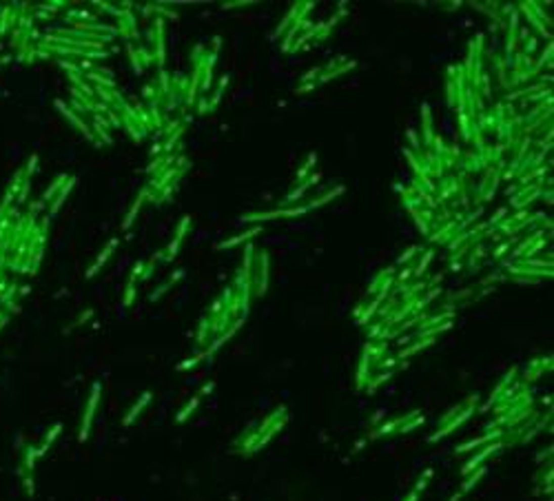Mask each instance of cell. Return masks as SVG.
Instances as JSON below:
<instances>
[{
	"mask_svg": "<svg viewBox=\"0 0 554 501\" xmlns=\"http://www.w3.org/2000/svg\"><path fill=\"white\" fill-rule=\"evenodd\" d=\"M477 401H479V399H477V395H472V397H468V399H465V408H463L461 412H459L457 417H452V419H450V422H448V424H443V426H441L439 430H437L435 435H430V441H437V439H441V437L450 435L452 430H457V428L461 426L463 422H468V419H470V415H472V412H475V406H477Z\"/></svg>",
	"mask_w": 554,
	"mask_h": 501,
	"instance_id": "cell-1",
	"label": "cell"
},
{
	"mask_svg": "<svg viewBox=\"0 0 554 501\" xmlns=\"http://www.w3.org/2000/svg\"><path fill=\"white\" fill-rule=\"evenodd\" d=\"M100 384H93L91 388V395H89V401H87V408H84V417H82V426H80V441H84L89 437V430H91V424H93V417H96V408H98V401H100Z\"/></svg>",
	"mask_w": 554,
	"mask_h": 501,
	"instance_id": "cell-2",
	"label": "cell"
},
{
	"mask_svg": "<svg viewBox=\"0 0 554 501\" xmlns=\"http://www.w3.org/2000/svg\"><path fill=\"white\" fill-rule=\"evenodd\" d=\"M501 448H503V441H501V439H499V441H492V444H486V446H483L479 452H477V455H472V457L468 459V464H465L463 468H461V475H463V477H468L470 473H475L477 468H481L483 462H486V459H488L490 455H494V452L501 450Z\"/></svg>",
	"mask_w": 554,
	"mask_h": 501,
	"instance_id": "cell-3",
	"label": "cell"
},
{
	"mask_svg": "<svg viewBox=\"0 0 554 501\" xmlns=\"http://www.w3.org/2000/svg\"><path fill=\"white\" fill-rule=\"evenodd\" d=\"M501 437H503V430H492V433H488V435H483V437H477V439H470V441H465V444H461L457 448V452H470V450H477V448H481V446H486V444H492V441H499Z\"/></svg>",
	"mask_w": 554,
	"mask_h": 501,
	"instance_id": "cell-4",
	"label": "cell"
},
{
	"mask_svg": "<svg viewBox=\"0 0 554 501\" xmlns=\"http://www.w3.org/2000/svg\"><path fill=\"white\" fill-rule=\"evenodd\" d=\"M417 415H419V412L415 410V412H410V415H406V417H397V419H390V422H383L381 426H379L375 433L370 435V439H377V437H383V435H390V433H397V428L401 426V424L408 422L410 417H417Z\"/></svg>",
	"mask_w": 554,
	"mask_h": 501,
	"instance_id": "cell-5",
	"label": "cell"
},
{
	"mask_svg": "<svg viewBox=\"0 0 554 501\" xmlns=\"http://www.w3.org/2000/svg\"><path fill=\"white\" fill-rule=\"evenodd\" d=\"M151 397H153V395H151V393H144L142 397H140V399L136 401V404H133V408H131L129 412H126V417L122 419V424H124V426H131V424H133V422H136V419L140 417V412L144 410V406H147L149 401H151Z\"/></svg>",
	"mask_w": 554,
	"mask_h": 501,
	"instance_id": "cell-6",
	"label": "cell"
},
{
	"mask_svg": "<svg viewBox=\"0 0 554 501\" xmlns=\"http://www.w3.org/2000/svg\"><path fill=\"white\" fill-rule=\"evenodd\" d=\"M315 182H319V173H311V176H308V178L304 180V182H302L300 186H297L295 191H290V193L286 195V200H284V204H293L295 200H300V197L304 195V191H306L311 184H315Z\"/></svg>",
	"mask_w": 554,
	"mask_h": 501,
	"instance_id": "cell-7",
	"label": "cell"
},
{
	"mask_svg": "<svg viewBox=\"0 0 554 501\" xmlns=\"http://www.w3.org/2000/svg\"><path fill=\"white\" fill-rule=\"evenodd\" d=\"M147 195H149V191H147V189H144L142 193L138 195V200L133 202L131 211L126 213V218H124V224H122V229H131V226H133V222H136V215L140 213V208H142V204H144V197H147Z\"/></svg>",
	"mask_w": 554,
	"mask_h": 501,
	"instance_id": "cell-8",
	"label": "cell"
},
{
	"mask_svg": "<svg viewBox=\"0 0 554 501\" xmlns=\"http://www.w3.org/2000/svg\"><path fill=\"white\" fill-rule=\"evenodd\" d=\"M486 473H488L486 466H481V468H477L475 473H470L468 477H465V481H463V486H461V490H459V494H461V497H463V494H468L472 488H475L477 483H479V479H481V477L486 475Z\"/></svg>",
	"mask_w": 554,
	"mask_h": 501,
	"instance_id": "cell-9",
	"label": "cell"
},
{
	"mask_svg": "<svg viewBox=\"0 0 554 501\" xmlns=\"http://www.w3.org/2000/svg\"><path fill=\"white\" fill-rule=\"evenodd\" d=\"M200 401H202L200 395H195V397H191L189 401H186V406H184V408L178 412L176 422H178V424H184L186 419H189V417H191V415H193V412L197 410V406H200Z\"/></svg>",
	"mask_w": 554,
	"mask_h": 501,
	"instance_id": "cell-10",
	"label": "cell"
},
{
	"mask_svg": "<svg viewBox=\"0 0 554 501\" xmlns=\"http://www.w3.org/2000/svg\"><path fill=\"white\" fill-rule=\"evenodd\" d=\"M260 231H262L260 226H255V229H250V231H246V233H240V235L231 237V240L220 242V246H218V248H231V246H235V244H240V242H246V240H250V237H253V235H258Z\"/></svg>",
	"mask_w": 554,
	"mask_h": 501,
	"instance_id": "cell-11",
	"label": "cell"
},
{
	"mask_svg": "<svg viewBox=\"0 0 554 501\" xmlns=\"http://www.w3.org/2000/svg\"><path fill=\"white\" fill-rule=\"evenodd\" d=\"M115 244H118V240H111V242L107 244V248H104V251H102V253H100V258H98V260H96V264H93V266H91V269H89V271H87V277H93V275H96V271H98V269H100V266L104 264V262H107V260H109V255H111V253H113V248H115Z\"/></svg>",
	"mask_w": 554,
	"mask_h": 501,
	"instance_id": "cell-12",
	"label": "cell"
},
{
	"mask_svg": "<svg viewBox=\"0 0 554 501\" xmlns=\"http://www.w3.org/2000/svg\"><path fill=\"white\" fill-rule=\"evenodd\" d=\"M433 342H435V337H425V340H421V342H415L412 346H408L399 353V359H406V357H410V355H415L417 351H421V348H428Z\"/></svg>",
	"mask_w": 554,
	"mask_h": 501,
	"instance_id": "cell-13",
	"label": "cell"
},
{
	"mask_svg": "<svg viewBox=\"0 0 554 501\" xmlns=\"http://www.w3.org/2000/svg\"><path fill=\"white\" fill-rule=\"evenodd\" d=\"M344 193V186H337L335 191H328V193H326L324 197H319V200H313L311 204H308V211H311V208H319V206H324V204H328L330 200H335L337 195H342Z\"/></svg>",
	"mask_w": 554,
	"mask_h": 501,
	"instance_id": "cell-14",
	"label": "cell"
},
{
	"mask_svg": "<svg viewBox=\"0 0 554 501\" xmlns=\"http://www.w3.org/2000/svg\"><path fill=\"white\" fill-rule=\"evenodd\" d=\"M421 111H423V133H425V142H433V120H430V107L428 104H421Z\"/></svg>",
	"mask_w": 554,
	"mask_h": 501,
	"instance_id": "cell-15",
	"label": "cell"
},
{
	"mask_svg": "<svg viewBox=\"0 0 554 501\" xmlns=\"http://www.w3.org/2000/svg\"><path fill=\"white\" fill-rule=\"evenodd\" d=\"M315 162H317V153H311L308 155V160L304 162V164H302V169L300 171H297V180H300V182H304V180L311 176V171H313V164Z\"/></svg>",
	"mask_w": 554,
	"mask_h": 501,
	"instance_id": "cell-16",
	"label": "cell"
},
{
	"mask_svg": "<svg viewBox=\"0 0 554 501\" xmlns=\"http://www.w3.org/2000/svg\"><path fill=\"white\" fill-rule=\"evenodd\" d=\"M433 258H435V253H433V251H425V253H423V260L417 264V269L412 271V275H415V277H421L423 273H425V269H428V264H430V262H433Z\"/></svg>",
	"mask_w": 554,
	"mask_h": 501,
	"instance_id": "cell-17",
	"label": "cell"
},
{
	"mask_svg": "<svg viewBox=\"0 0 554 501\" xmlns=\"http://www.w3.org/2000/svg\"><path fill=\"white\" fill-rule=\"evenodd\" d=\"M189 226H191V218H189V215H184V218H182V222L178 224V229H176V237H173V240L182 242V240H184V235H186V231H189Z\"/></svg>",
	"mask_w": 554,
	"mask_h": 501,
	"instance_id": "cell-18",
	"label": "cell"
},
{
	"mask_svg": "<svg viewBox=\"0 0 554 501\" xmlns=\"http://www.w3.org/2000/svg\"><path fill=\"white\" fill-rule=\"evenodd\" d=\"M204 357H206V353H202V355H197V357H191V359H184V362H182V364H180V366H178V370H189V368H195V366H197V364H200V362H202V359H204Z\"/></svg>",
	"mask_w": 554,
	"mask_h": 501,
	"instance_id": "cell-19",
	"label": "cell"
},
{
	"mask_svg": "<svg viewBox=\"0 0 554 501\" xmlns=\"http://www.w3.org/2000/svg\"><path fill=\"white\" fill-rule=\"evenodd\" d=\"M390 377H393V370H386V372H381V375H379V377H375V380L370 382V386H368V393H375V388L379 386V384L388 382Z\"/></svg>",
	"mask_w": 554,
	"mask_h": 501,
	"instance_id": "cell-20",
	"label": "cell"
},
{
	"mask_svg": "<svg viewBox=\"0 0 554 501\" xmlns=\"http://www.w3.org/2000/svg\"><path fill=\"white\" fill-rule=\"evenodd\" d=\"M417 251H421V246H410V248H408L404 255H399L397 264H406V262H410L412 258H415V253H417Z\"/></svg>",
	"mask_w": 554,
	"mask_h": 501,
	"instance_id": "cell-21",
	"label": "cell"
},
{
	"mask_svg": "<svg viewBox=\"0 0 554 501\" xmlns=\"http://www.w3.org/2000/svg\"><path fill=\"white\" fill-rule=\"evenodd\" d=\"M295 14H297V5H295V7H293V11H290V14L286 16V18H284V22H282V25H279V27H277V36H279V33H282V31H284V29H286L288 25H290V20H293V18H295Z\"/></svg>",
	"mask_w": 554,
	"mask_h": 501,
	"instance_id": "cell-22",
	"label": "cell"
},
{
	"mask_svg": "<svg viewBox=\"0 0 554 501\" xmlns=\"http://www.w3.org/2000/svg\"><path fill=\"white\" fill-rule=\"evenodd\" d=\"M133 295H136V284H129V286H126V297H124V304L126 306L133 302Z\"/></svg>",
	"mask_w": 554,
	"mask_h": 501,
	"instance_id": "cell-23",
	"label": "cell"
},
{
	"mask_svg": "<svg viewBox=\"0 0 554 501\" xmlns=\"http://www.w3.org/2000/svg\"><path fill=\"white\" fill-rule=\"evenodd\" d=\"M213 388H215V384H213V382L204 384L202 390H200V397H204V395H211V393H213Z\"/></svg>",
	"mask_w": 554,
	"mask_h": 501,
	"instance_id": "cell-24",
	"label": "cell"
},
{
	"mask_svg": "<svg viewBox=\"0 0 554 501\" xmlns=\"http://www.w3.org/2000/svg\"><path fill=\"white\" fill-rule=\"evenodd\" d=\"M160 85H162V91L168 93V75H166V71L160 73Z\"/></svg>",
	"mask_w": 554,
	"mask_h": 501,
	"instance_id": "cell-25",
	"label": "cell"
},
{
	"mask_svg": "<svg viewBox=\"0 0 554 501\" xmlns=\"http://www.w3.org/2000/svg\"><path fill=\"white\" fill-rule=\"evenodd\" d=\"M505 213H508V208H505V206H503V208H499V211H497V215H494V218L490 220V222H492V224H499V222H501V218H503Z\"/></svg>",
	"mask_w": 554,
	"mask_h": 501,
	"instance_id": "cell-26",
	"label": "cell"
},
{
	"mask_svg": "<svg viewBox=\"0 0 554 501\" xmlns=\"http://www.w3.org/2000/svg\"><path fill=\"white\" fill-rule=\"evenodd\" d=\"M508 248H510V244H508V242H505V244H501V246H499L497 251H494V258H503V253H505V251H508Z\"/></svg>",
	"mask_w": 554,
	"mask_h": 501,
	"instance_id": "cell-27",
	"label": "cell"
},
{
	"mask_svg": "<svg viewBox=\"0 0 554 501\" xmlns=\"http://www.w3.org/2000/svg\"><path fill=\"white\" fill-rule=\"evenodd\" d=\"M410 277H412V269H404V271L399 273V279H401V282H408Z\"/></svg>",
	"mask_w": 554,
	"mask_h": 501,
	"instance_id": "cell-28",
	"label": "cell"
},
{
	"mask_svg": "<svg viewBox=\"0 0 554 501\" xmlns=\"http://www.w3.org/2000/svg\"><path fill=\"white\" fill-rule=\"evenodd\" d=\"M408 138H410V142H412V144H415V147L419 149V142H417V136H415V131H412V129H410V131H408Z\"/></svg>",
	"mask_w": 554,
	"mask_h": 501,
	"instance_id": "cell-29",
	"label": "cell"
},
{
	"mask_svg": "<svg viewBox=\"0 0 554 501\" xmlns=\"http://www.w3.org/2000/svg\"><path fill=\"white\" fill-rule=\"evenodd\" d=\"M157 153H162V144H153L151 147V155H157Z\"/></svg>",
	"mask_w": 554,
	"mask_h": 501,
	"instance_id": "cell-30",
	"label": "cell"
},
{
	"mask_svg": "<svg viewBox=\"0 0 554 501\" xmlns=\"http://www.w3.org/2000/svg\"><path fill=\"white\" fill-rule=\"evenodd\" d=\"M404 501H419V492H415V490H412V492L408 494V497H406Z\"/></svg>",
	"mask_w": 554,
	"mask_h": 501,
	"instance_id": "cell-31",
	"label": "cell"
},
{
	"mask_svg": "<svg viewBox=\"0 0 554 501\" xmlns=\"http://www.w3.org/2000/svg\"><path fill=\"white\" fill-rule=\"evenodd\" d=\"M366 441H368V439H359V441H357V444H355V450H353V452H357V450H361V448H364V446H366Z\"/></svg>",
	"mask_w": 554,
	"mask_h": 501,
	"instance_id": "cell-32",
	"label": "cell"
},
{
	"mask_svg": "<svg viewBox=\"0 0 554 501\" xmlns=\"http://www.w3.org/2000/svg\"><path fill=\"white\" fill-rule=\"evenodd\" d=\"M144 96H147V98H153V85L144 87Z\"/></svg>",
	"mask_w": 554,
	"mask_h": 501,
	"instance_id": "cell-33",
	"label": "cell"
},
{
	"mask_svg": "<svg viewBox=\"0 0 554 501\" xmlns=\"http://www.w3.org/2000/svg\"><path fill=\"white\" fill-rule=\"evenodd\" d=\"M313 75H317V69H313V71H308V73H306L302 80H313Z\"/></svg>",
	"mask_w": 554,
	"mask_h": 501,
	"instance_id": "cell-34",
	"label": "cell"
},
{
	"mask_svg": "<svg viewBox=\"0 0 554 501\" xmlns=\"http://www.w3.org/2000/svg\"><path fill=\"white\" fill-rule=\"evenodd\" d=\"M313 89H315V85H304V87H302V89H300V93H304V91H313Z\"/></svg>",
	"mask_w": 554,
	"mask_h": 501,
	"instance_id": "cell-35",
	"label": "cell"
},
{
	"mask_svg": "<svg viewBox=\"0 0 554 501\" xmlns=\"http://www.w3.org/2000/svg\"><path fill=\"white\" fill-rule=\"evenodd\" d=\"M459 499H461V494H459V492H457V494H454V497H452L450 501H459Z\"/></svg>",
	"mask_w": 554,
	"mask_h": 501,
	"instance_id": "cell-36",
	"label": "cell"
}]
</instances>
